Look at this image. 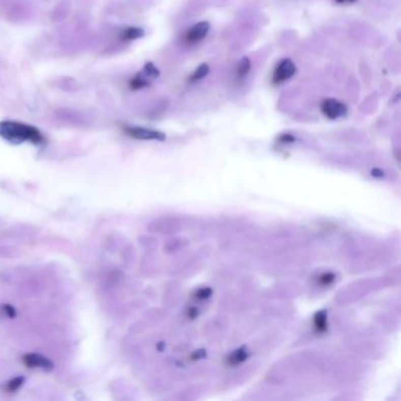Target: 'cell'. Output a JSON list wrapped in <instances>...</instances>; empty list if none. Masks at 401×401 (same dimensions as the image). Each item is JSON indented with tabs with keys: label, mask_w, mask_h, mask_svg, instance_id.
<instances>
[{
	"label": "cell",
	"mask_w": 401,
	"mask_h": 401,
	"mask_svg": "<svg viewBox=\"0 0 401 401\" xmlns=\"http://www.w3.org/2000/svg\"><path fill=\"white\" fill-rule=\"evenodd\" d=\"M0 137L12 144L27 141L40 145L45 141L44 136L37 127L13 120L0 121Z\"/></svg>",
	"instance_id": "6da1fadb"
},
{
	"label": "cell",
	"mask_w": 401,
	"mask_h": 401,
	"mask_svg": "<svg viewBox=\"0 0 401 401\" xmlns=\"http://www.w3.org/2000/svg\"><path fill=\"white\" fill-rule=\"evenodd\" d=\"M124 132L131 138L139 140H158L164 141L166 139L165 133L160 131L145 129V127H137V126H126L124 127Z\"/></svg>",
	"instance_id": "7a4b0ae2"
},
{
	"label": "cell",
	"mask_w": 401,
	"mask_h": 401,
	"mask_svg": "<svg viewBox=\"0 0 401 401\" xmlns=\"http://www.w3.org/2000/svg\"><path fill=\"white\" fill-rule=\"evenodd\" d=\"M321 112L328 119H338L346 114V105L335 99H326L321 104Z\"/></svg>",
	"instance_id": "3957f363"
},
{
	"label": "cell",
	"mask_w": 401,
	"mask_h": 401,
	"mask_svg": "<svg viewBox=\"0 0 401 401\" xmlns=\"http://www.w3.org/2000/svg\"><path fill=\"white\" fill-rule=\"evenodd\" d=\"M295 73V65L291 59H284L281 60L278 66L275 67L274 73H273V82L274 84H280L290 79Z\"/></svg>",
	"instance_id": "277c9868"
},
{
	"label": "cell",
	"mask_w": 401,
	"mask_h": 401,
	"mask_svg": "<svg viewBox=\"0 0 401 401\" xmlns=\"http://www.w3.org/2000/svg\"><path fill=\"white\" fill-rule=\"evenodd\" d=\"M22 361L27 367L31 368H43V369H52L53 368V362L50 359L41 354L37 353H28L25 354L22 358Z\"/></svg>",
	"instance_id": "5b68a950"
},
{
	"label": "cell",
	"mask_w": 401,
	"mask_h": 401,
	"mask_svg": "<svg viewBox=\"0 0 401 401\" xmlns=\"http://www.w3.org/2000/svg\"><path fill=\"white\" fill-rule=\"evenodd\" d=\"M209 31V22L208 21H200L192 26L189 31L186 33L185 39L187 43H198L205 38L207 36V33Z\"/></svg>",
	"instance_id": "8992f818"
},
{
	"label": "cell",
	"mask_w": 401,
	"mask_h": 401,
	"mask_svg": "<svg viewBox=\"0 0 401 401\" xmlns=\"http://www.w3.org/2000/svg\"><path fill=\"white\" fill-rule=\"evenodd\" d=\"M144 35H145L144 29L140 27H127L121 31L120 39L125 41H131V40L139 39L141 37H144Z\"/></svg>",
	"instance_id": "52a82bcc"
},
{
	"label": "cell",
	"mask_w": 401,
	"mask_h": 401,
	"mask_svg": "<svg viewBox=\"0 0 401 401\" xmlns=\"http://www.w3.org/2000/svg\"><path fill=\"white\" fill-rule=\"evenodd\" d=\"M149 84H151V81H149L148 78L146 77L144 72L141 71L140 73L136 74V76L131 79L130 88L131 89H141L144 87H147V86H149Z\"/></svg>",
	"instance_id": "ba28073f"
},
{
	"label": "cell",
	"mask_w": 401,
	"mask_h": 401,
	"mask_svg": "<svg viewBox=\"0 0 401 401\" xmlns=\"http://www.w3.org/2000/svg\"><path fill=\"white\" fill-rule=\"evenodd\" d=\"M314 327L318 332H324L326 331V328H327V319H326V313L324 311H320V312H318L316 316H314Z\"/></svg>",
	"instance_id": "9c48e42d"
},
{
	"label": "cell",
	"mask_w": 401,
	"mask_h": 401,
	"mask_svg": "<svg viewBox=\"0 0 401 401\" xmlns=\"http://www.w3.org/2000/svg\"><path fill=\"white\" fill-rule=\"evenodd\" d=\"M209 72V67L207 64H201V65L198 67V69L194 71V72L191 74L189 80L190 81H198V80H201L202 78H205L207 76Z\"/></svg>",
	"instance_id": "30bf717a"
},
{
	"label": "cell",
	"mask_w": 401,
	"mask_h": 401,
	"mask_svg": "<svg viewBox=\"0 0 401 401\" xmlns=\"http://www.w3.org/2000/svg\"><path fill=\"white\" fill-rule=\"evenodd\" d=\"M251 70V61L247 57H243L240 61H239L238 69H237V76L239 79H243L247 74H249Z\"/></svg>",
	"instance_id": "8fae6325"
},
{
	"label": "cell",
	"mask_w": 401,
	"mask_h": 401,
	"mask_svg": "<svg viewBox=\"0 0 401 401\" xmlns=\"http://www.w3.org/2000/svg\"><path fill=\"white\" fill-rule=\"evenodd\" d=\"M142 72H144V74L148 79H157V78L160 76L159 70L157 69V66L153 63H146Z\"/></svg>",
	"instance_id": "7c38bea8"
},
{
	"label": "cell",
	"mask_w": 401,
	"mask_h": 401,
	"mask_svg": "<svg viewBox=\"0 0 401 401\" xmlns=\"http://www.w3.org/2000/svg\"><path fill=\"white\" fill-rule=\"evenodd\" d=\"M246 358H247V353L245 352V350H238L228 357V363H230V365H238V363L245 361Z\"/></svg>",
	"instance_id": "4fadbf2b"
},
{
	"label": "cell",
	"mask_w": 401,
	"mask_h": 401,
	"mask_svg": "<svg viewBox=\"0 0 401 401\" xmlns=\"http://www.w3.org/2000/svg\"><path fill=\"white\" fill-rule=\"evenodd\" d=\"M25 382V378L24 377H17L14 378V379L10 380L7 382L6 385V391L7 392H16L19 389L22 385H24Z\"/></svg>",
	"instance_id": "5bb4252c"
},
{
	"label": "cell",
	"mask_w": 401,
	"mask_h": 401,
	"mask_svg": "<svg viewBox=\"0 0 401 401\" xmlns=\"http://www.w3.org/2000/svg\"><path fill=\"white\" fill-rule=\"evenodd\" d=\"M333 280H334V275L331 274V273H326V274H322L319 278V281L322 285L331 284Z\"/></svg>",
	"instance_id": "9a60e30c"
},
{
	"label": "cell",
	"mask_w": 401,
	"mask_h": 401,
	"mask_svg": "<svg viewBox=\"0 0 401 401\" xmlns=\"http://www.w3.org/2000/svg\"><path fill=\"white\" fill-rule=\"evenodd\" d=\"M3 311H4V313H5V316L6 317H9V318H14L16 317V310L13 309L12 306H10V305H4L3 306Z\"/></svg>",
	"instance_id": "2e32d148"
},
{
	"label": "cell",
	"mask_w": 401,
	"mask_h": 401,
	"mask_svg": "<svg viewBox=\"0 0 401 401\" xmlns=\"http://www.w3.org/2000/svg\"><path fill=\"white\" fill-rule=\"evenodd\" d=\"M211 295V290L209 288H200L199 291L197 292V298L199 299H206Z\"/></svg>",
	"instance_id": "e0dca14e"
},
{
	"label": "cell",
	"mask_w": 401,
	"mask_h": 401,
	"mask_svg": "<svg viewBox=\"0 0 401 401\" xmlns=\"http://www.w3.org/2000/svg\"><path fill=\"white\" fill-rule=\"evenodd\" d=\"M280 140L283 142H292V141H294L295 139H294L293 136H291V134H284V136H281Z\"/></svg>",
	"instance_id": "ac0fdd59"
},
{
	"label": "cell",
	"mask_w": 401,
	"mask_h": 401,
	"mask_svg": "<svg viewBox=\"0 0 401 401\" xmlns=\"http://www.w3.org/2000/svg\"><path fill=\"white\" fill-rule=\"evenodd\" d=\"M336 2H338V3H344L345 0H336Z\"/></svg>",
	"instance_id": "d6986e66"
},
{
	"label": "cell",
	"mask_w": 401,
	"mask_h": 401,
	"mask_svg": "<svg viewBox=\"0 0 401 401\" xmlns=\"http://www.w3.org/2000/svg\"><path fill=\"white\" fill-rule=\"evenodd\" d=\"M350 2H351V3H353V2H355V0H350Z\"/></svg>",
	"instance_id": "ffe728a7"
}]
</instances>
